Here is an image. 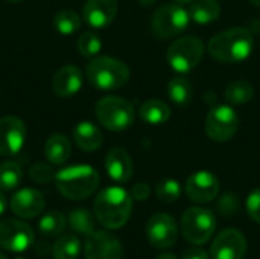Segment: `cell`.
<instances>
[{
	"label": "cell",
	"mask_w": 260,
	"mask_h": 259,
	"mask_svg": "<svg viewBox=\"0 0 260 259\" xmlns=\"http://www.w3.org/2000/svg\"><path fill=\"white\" fill-rule=\"evenodd\" d=\"M254 49V37L247 27H232L213 35L207 44L212 58L219 63L235 64L245 61Z\"/></svg>",
	"instance_id": "cell-1"
},
{
	"label": "cell",
	"mask_w": 260,
	"mask_h": 259,
	"mask_svg": "<svg viewBox=\"0 0 260 259\" xmlns=\"http://www.w3.org/2000/svg\"><path fill=\"white\" fill-rule=\"evenodd\" d=\"M94 217L105 229L123 227L133 212V197L123 188L110 186L101 191L93 205Z\"/></svg>",
	"instance_id": "cell-2"
},
{
	"label": "cell",
	"mask_w": 260,
	"mask_h": 259,
	"mask_svg": "<svg viewBox=\"0 0 260 259\" xmlns=\"http://www.w3.org/2000/svg\"><path fill=\"white\" fill-rule=\"evenodd\" d=\"M99 174L90 165H73L55 176L58 192L69 200H84L99 188Z\"/></svg>",
	"instance_id": "cell-3"
},
{
	"label": "cell",
	"mask_w": 260,
	"mask_h": 259,
	"mask_svg": "<svg viewBox=\"0 0 260 259\" xmlns=\"http://www.w3.org/2000/svg\"><path fill=\"white\" fill-rule=\"evenodd\" d=\"M85 75L98 90H117L129 81V67L113 56H96L87 64Z\"/></svg>",
	"instance_id": "cell-4"
},
{
	"label": "cell",
	"mask_w": 260,
	"mask_h": 259,
	"mask_svg": "<svg viewBox=\"0 0 260 259\" xmlns=\"http://www.w3.org/2000/svg\"><path fill=\"white\" fill-rule=\"evenodd\" d=\"M94 114L110 131H123L134 124L136 110L134 105L119 96H105L98 101L94 107Z\"/></svg>",
	"instance_id": "cell-5"
},
{
	"label": "cell",
	"mask_w": 260,
	"mask_h": 259,
	"mask_svg": "<svg viewBox=\"0 0 260 259\" xmlns=\"http://www.w3.org/2000/svg\"><path fill=\"white\" fill-rule=\"evenodd\" d=\"M189 11L178 3H166L154 12L151 18V31L157 38L166 40L181 34L189 26Z\"/></svg>",
	"instance_id": "cell-6"
},
{
	"label": "cell",
	"mask_w": 260,
	"mask_h": 259,
	"mask_svg": "<svg viewBox=\"0 0 260 259\" xmlns=\"http://www.w3.org/2000/svg\"><path fill=\"white\" fill-rule=\"evenodd\" d=\"M216 229L215 215L204 208H189L181 217V232L183 237L195 246H203L209 243Z\"/></svg>",
	"instance_id": "cell-7"
},
{
	"label": "cell",
	"mask_w": 260,
	"mask_h": 259,
	"mask_svg": "<svg viewBox=\"0 0 260 259\" xmlns=\"http://www.w3.org/2000/svg\"><path fill=\"white\" fill-rule=\"evenodd\" d=\"M204 43L198 37H183L175 40L168 49V63L178 73H189L204 56Z\"/></svg>",
	"instance_id": "cell-8"
},
{
	"label": "cell",
	"mask_w": 260,
	"mask_h": 259,
	"mask_svg": "<svg viewBox=\"0 0 260 259\" xmlns=\"http://www.w3.org/2000/svg\"><path fill=\"white\" fill-rule=\"evenodd\" d=\"M206 134L215 142L230 140L239 128V116L230 105L213 107L206 118Z\"/></svg>",
	"instance_id": "cell-9"
},
{
	"label": "cell",
	"mask_w": 260,
	"mask_h": 259,
	"mask_svg": "<svg viewBox=\"0 0 260 259\" xmlns=\"http://www.w3.org/2000/svg\"><path fill=\"white\" fill-rule=\"evenodd\" d=\"M34 244V231L29 224L20 220L6 218L0 221V247L21 253L26 252Z\"/></svg>",
	"instance_id": "cell-10"
},
{
	"label": "cell",
	"mask_w": 260,
	"mask_h": 259,
	"mask_svg": "<svg viewBox=\"0 0 260 259\" xmlns=\"http://www.w3.org/2000/svg\"><path fill=\"white\" fill-rule=\"evenodd\" d=\"M146 238L155 249H171L178 240V227L175 220L165 212L152 215L146 224Z\"/></svg>",
	"instance_id": "cell-11"
},
{
	"label": "cell",
	"mask_w": 260,
	"mask_h": 259,
	"mask_svg": "<svg viewBox=\"0 0 260 259\" xmlns=\"http://www.w3.org/2000/svg\"><path fill=\"white\" fill-rule=\"evenodd\" d=\"M248 244L238 229H224L213 240L210 247L212 259H244Z\"/></svg>",
	"instance_id": "cell-12"
},
{
	"label": "cell",
	"mask_w": 260,
	"mask_h": 259,
	"mask_svg": "<svg viewBox=\"0 0 260 259\" xmlns=\"http://www.w3.org/2000/svg\"><path fill=\"white\" fill-rule=\"evenodd\" d=\"M221 183L219 179L210 171L193 172L186 182V195L193 203H209L215 200L219 194Z\"/></svg>",
	"instance_id": "cell-13"
},
{
	"label": "cell",
	"mask_w": 260,
	"mask_h": 259,
	"mask_svg": "<svg viewBox=\"0 0 260 259\" xmlns=\"http://www.w3.org/2000/svg\"><path fill=\"white\" fill-rule=\"evenodd\" d=\"M26 140V125L17 116L0 118V156H15Z\"/></svg>",
	"instance_id": "cell-14"
},
{
	"label": "cell",
	"mask_w": 260,
	"mask_h": 259,
	"mask_svg": "<svg viewBox=\"0 0 260 259\" xmlns=\"http://www.w3.org/2000/svg\"><path fill=\"white\" fill-rule=\"evenodd\" d=\"M85 259H122V244L105 231H94L84 246Z\"/></svg>",
	"instance_id": "cell-15"
},
{
	"label": "cell",
	"mask_w": 260,
	"mask_h": 259,
	"mask_svg": "<svg viewBox=\"0 0 260 259\" xmlns=\"http://www.w3.org/2000/svg\"><path fill=\"white\" fill-rule=\"evenodd\" d=\"M117 15V0H87L82 6L84 21L94 29L110 26Z\"/></svg>",
	"instance_id": "cell-16"
},
{
	"label": "cell",
	"mask_w": 260,
	"mask_h": 259,
	"mask_svg": "<svg viewBox=\"0 0 260 259\" xmlns=\"http://www.w3.org/2000/svg\"><path fill=\"white\" fill-rule=\"evenodd\" d=\"M11 211L20 218H35L44 211V195L32 188H23L17 191L11 198Z\"/></svg>",
	"instance_id": "cell-17"
},
{
	"label": "cell",
	"mask_w": 260,
	"mask_h": 259,
	"mask_svg": "<svg viewBox=\"0 0 260 259\" xmlns=\"http://www.w3.org/2000/svg\"><path fill=\"white\" fill-rule=\"evenodd\" d=\"M82 87V72L73 64L62 66L52 79V89L59 98H70Z\"/></svg>",
	"instance_id": "cell-18"
},
{
	"label": "cell",
	"mask_w": 260,
	"mask_h": 259,
	"mask_svg": "<svg viewBox=\"0 0 260 259\" xmlns=\"http://www.w3.org/2000/svg\"><path fill=\"white\" fill-rule=\"evenodd\" d=\"M105 169L116 183H126L133 177V162L129 154L120 148H111L105 156Z\"/></svg>",
	"instance_id": "cell-19"
},
{
	"label": "cell",
	"mask_w": 260,
	"mask_h": 259,
	"mask_svg": "<svg viewBox=\"0 0 260 259\" xmlns=\"http://www.w3.org/2000/svg\"><path fill=\"white\" fill-rule=\"evenodd\" d=\"M73 140L79 150L85 153H93L101 148L104 136L93 122L82 121L73 128Z\"/></svg>",
	"instance_id": "cell-20"
},
{
	"label": "cell",
	"mask_w": 260,
	"mask_h": 259,
	"mask_svg": "<svg viewBox=\"0 0 260 259\" xmlns=\"http://www.w3.org/2000/svg\"><path fill=\"white\" fill-rule=\"evenodd\" d=\"M44 156L52 165H64L72 156V145L66 134L55 133L52 134L44 145Z\"/></svg>",
	"instance_id": "cell-21"
},
{
	"label": "cell",
	"mask_w": 260,
	"mask_h": 259,
	"mask_svg": "<svg viewBox=\"0 0 260 259\" xmlns=\"http://www.w3.org/2000/svg\"><path fill=\"white\" fill-rule=\"evenodd\" d=\"M139 114H140L142 121L149 124V125H161V124H166L169 121L171 107L165 101L154 98V99L145 101L140 105Z\"/></svg>",
	"instance_id": "cell-22"
},
{
	"label": "cell",
	"mask_w": 260,
	"mask_h": 259,
	"mask_svg": "<svg viewBox=\"0 0 260 259\" xmlns=\"http://www.w3.org/2000/svg\"><path fill=\"white\" fill-rule=\"evenodd\" d=\"M221 14V5L218 0H193L189 8V15L195 23L209 24L215 21Z\"/></svg>",
	"instance_id": "cell-23"
},
{
	"label": "cell",
	"mask_w": 260,
	"mask_h": 259,
	"mask_svg": "<svg viewBox=\"0 0 260 259\" xmlns=\"http://www.w3.org/2000/svg\"><path fill=\"white\" fill-rule=\"evenodd\" d=\"M168 95H169V98H171V101L174 104H177L180 107L189 105L192 102V98H193V89H192L190 81L183 75L174 76L169 81Z\"/></svg>",
	"instance_id": "cell-24"
},
{
	"label": "cell",
	"mask_w": 260,
	"mask_h": 259,
	"mask_svg": "<svg viewBox=\"0 0 260 259\" xmlns=\"http://www.w3.org/2000/svg\"><path fill=\"white\" fill-rule=\"evenodd\" d=\"M253 96H254V89L251 82L244 79L230 82L224 92V98L230 105H244L250 102Z\"/></svg>",
	"instance_id": "cell-25"
},
{
	"label": "cell",
	"mask_w": 260,
	"mask_h": 259,
	"mask_svg": "<svg viewBox=\"0 0 260 259\" xmlns=\"http://www.w3.org/2000/svg\"><path fill=\"white\" fill-rule=\"evenodd\" d=\"M94 220H96V217L90 211H87L84 208H78L69 214L67 223H69V227L75 234L88 237L94 232Z\"/></svg>",
	"instance_id": "cell-26"
},
{
	"label": "cell",
	"mask_w": 260,
	"mask_h": 259,
	"mask_svg": "<svg viewBox=\"0 0 260 259\" xmlns=\"http://www.w3.org/2000/svg\"><path fill=\"white\" fill-rule=\"evenodd\" d=\"M81 253V241L76 235H62L52 246L53 259H76Z\"/></svg>",
	"instance_id": "cell-27"
},
{
	"label": "cell",
	"mask_w": 260,
	"mask_h": 259,
	"mask_svg": "<svg viewBox=\"0 0 260 259\" xmlns=\"http://www.w3.org/2000/svg\"><path fill=\"white\" fill-rule=\"evenodd\" d=\"M66 226H67V220H66L64 214L59 212V211H50V212H47L46 215L41 217V220L38 223L40 232L44 237H50V238L58 237L59 234H62L64 229H66Z\"/></svg>",
	"instance_id": "cell-28"
},
{
	"label": "cell",
	"mask_w": 260,
	"mask_h": 259,
	"mask_svg": "<svg viewBox=\"0 0 260 259\" xmlns=\"http://www.w3.org/2000/svg\"><path fill=\"white\" fill-rule=\"evenodd\" d=\"M23 179V171L20 165L14 160H6L0 163V189L12 191L15 189Z\"/></svg>",
	"instance_id": "cell-29"
},
{
	"label": "cell",
	"mask_w": 260,
	"mask_h": 259,
	"mask_svg": "<svg viewBox=\"0 0 260 259\" xmlns=\"http://www.w3.org/2000/svg\"><path fill=\"white\" fill-rule=\"evenodd\" d=\"M81 23H82L81 17L72 9H62V11L56 12L53 17V26H55L56 32H59L61 35L75 34L81 27Z\"/></svg>",
	"instance_id": "cell-30"
},
{
	"label": "cell",
	"mask_w": 260,
	"mask_h": 259,
	"mask_svg": "<svg viewBox=\"0 0 260 259\" xmlns=\"http://www.w3.org/2000/svg\"><path fill=\"white\" fill-rule=\"evenodd\" d=\"M155 195L157 198L165 205L175 203L181 195V186L174 179H161L155 186Z\"/></svg>",
	"instance_id": "cell-31"
},
{
	"label": "cell",
	"mask_w": 260,
	"mask_h": 259,
	"mask_svg": "<svg viewBox=\"0 0 260 259\" xmlns=\"http://www.w3.org/2000/svg\"><path fill=\"white\" fill-rule=\"evenodd\" d=\"M76 47H78V52L82 56L91 58V56H96L101 52L102 41L94 32H84L82 35H79V38L76 41Z\"/></svg>",
	"instance_id": "cell-32"
},
{
	"label": "cell",
	"mask_w": 260,
	"mask_h": 259,
	"mask_svg": "<svg viewBox=\"0 0 260 259\" xmlns=\"http://www.w3.org/2000/svg\"><path fill=\"white\" fill-rule=\"evenodd\" d=\"M55 176H56V172L47 163H35L29 171L30 180L35 182V183H40V185L55 182Z\"/></svg>",
	"instance_id": "cell-33"
},
{
	"label": "cell",
	"mask_w": 260,
	"mask_h": 259,
	"mask_svg": "<svg viewBox=\"0 0 260 259\" xmlns=\"http://www.w3.org/2000/svg\"><path fill=\"white\" fill-rule=\"evenodd\" d=\"M218 209L225 217H233L239 211V198L232 192H225L218 203Z\"/></svg>",
	"instance_id": "cell-34"
},
{
	"label": "cell",
	"mask_w": 260,
	"mask_h": 259,
	"mask_svg": "<svg viewBox=\"0 0 260 259\" xmlns=\"http://www.w3.org/2000/svg\"><path fill=\"white\" fill-rule=\"evenodd\" d=\"M247 212L253 221L260 224V188H256L250 192L247 198Z\"/></svg>",
	"instance_id": "cell-35"
},
{
	"label": "cell",
	"mask_w": 260,
	"mask_h": 259,
	"mask_svg": "<svg viewBox=\"0 0 260 259\" xmlns=\"http://www.w3.org/2000/svg\"><path fill=\"white\" fill-rule=\"evenodd\" d=\"M131 197L134 198V200H139V202H143V200H146L148 197H149V194H151V188H149V185L148 183H143V182H140V183H136L133 188H131Z\"/></svg>",
	"instance_id": "cell-36"
},
{
	"label": "cell",
	"mask_w": 260,
	"mask_h": 259,
	"mask_svg": "<svg viewBox=\"0 0 260 259\" xmlns=\"http://www.w3.org/2000/svg\"><path fill=\"white\" fill-rule=\"evenodd\" d=\"M181 259H209V255L203 249H187L184 250Z\"/></svg>",
	"instance_id": "cell-37"
},
{
	"label": "cell",
	"mask_w": 260,
	"mask_h": 259,
	"mask_svg": "<svg viewBox=\"0 0 260 259\" xmlns=\"http://www.w3.org/2000/svg\"><path fill=\"white\" fill-rule=\"evenodd\" d=\"M6 206H8V200H6L5 194L0 191V215H3V214H5V211H6Z\"/></svg>",
	"instance_id": "cell-38"
},
{
	"label": "cell",
	"mask_w": 260,
	"mask_h": 259,
	"mask_svg": "<svg viewBox=\"0 0 260 259\" xmlns=\"http://www.w3.org/2000/svg\"><path fill=\"white\" fill-rule=\"evenodd\" d=\"M158 0H139V3L142 5V6H145V8H149V6H152V5H155Z\"/></svg>",
	"instance_id": "cell-39"
},
{
	"label": "cell",
	"mask_w": 260,
	"mask_h": 259,
	"mask_svg": "<svg viewBox=\"0 0 260 259\" xmlns=\"http://www.w3.org/2000/svg\"><path fill=\"white\" fill-rule=\"evenodd\" d=\"M155 259H178L175 255H172V253H160L158 256Z\"/></svg>",
	"instance_id": "cell-40"
},
{
	"label": "cell",
	"mask_w": 260,
	"mask_h": 259,
	"mask_svg": "<svg viewBox=\"0 0 260 259\" xmlns=\"http://www.w3.org/2000/svg\"><path fill=\"white\" fill-rule=\"evenodd\" d=\"M175 2H177L178 5H190L193 0H175Z\"/></svg>",
	"instance_id": "cell-41"
},
{
	"label": "cell",
	"mask_w": 260,
	"mask_h": 259,
	"mask_svg": "<svg viewBox=\"0 0 260 259\" xmlns=\"http://www.w3.org/2000/svg\"><path fill=\"white\" fill-rule=\"evenodd\" d=\"M250 2H251V5H254V6L260 8V0H250Z\"/></svg>",
	"instance_id": "cell-42"
},
{
	"label": "cell",
	"mask_w": 260,
	"mask_h": 259,
	"mask_svg": "<svg viewBox=\"0 0 260 259\" xmlns=\"http://www.w3.org/2000/svg\"><path fill=\"white\" fill-rule=\"evenodd\" d=\"M6 2H11V3H18V2H21V0H6Z\"/></svg>",
	"instance_id": "cell-43"
},
{
	"label": "cell",
	"mask_w": 260,
	"mask_h": 259,
	"mask_svg": "<svg viewBox=\"0 0 260 259\" xmlns=\"http://www.w3.org/2000/svg\"><path fill=\"white\" fill-rule=\"evenodd\" d=\"M0 259H6V258H5V256H3V255L0 253Z\"/></svg>",
	"instance_id": "cell-44"
},
{
	"label": "cell",
	"mask_w": 260,
	"mask_h": 259,
	"mask_svg": "<svg viewBox=\"0 0 260 259\" xmlns=\"http://www.w3.org/2000/svg\"><path fill=\"white\" fill-rule=\"evenodd\" d=\"M17 259H20V258H17Z\"/></svg>",
	"instance_id": "cell-45"
}]
</instances>
